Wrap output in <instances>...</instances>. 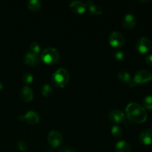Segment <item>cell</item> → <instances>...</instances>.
I'll return each instance as SVG.
<instances>
[{
  "instance_id": "10",
  "label": "cell",
  "mask_w": 152,
  "mask_h": 152,
  "mask_svg": "<svg viewBox=\"0 0 152 152\" xmlns=\"http://www.w3.org/2000/svg\"><path fill=\"white\" fill-rule=\"evenodd\" d=\"M117 77L119 80L124 84H127L130 87H134L136 83H134L133 79L131 77L130 74L126 71H121L117 74Z\"/></svg>"
},
{
  "instance_id": "25",
  "label": "cell",
  "mask_w": 152,
  "mask_h": 152,
  "mask_svg": "<svg viewBox=\"0 0 152 152\" xmlns=\"http://www.w3.org/2000/svg\"><path fill=\"white\" fill-rule=\"evenodd\" d=\"M114 58L118 61H122L125 59V54L123 51H117L114 54Z\"/></svg>"
},
{
  "instance_id": "2",
  "label": "cell",
  "mask_w": 152,
  "mask_h": 152,
  "mask_svg": "<svg viewBox=\"0 0 152 152\" xmlns=\"http://www.w3.org/2000/svg\"><path fill=\"white\" fill-rule=\"evenodd\" d=\"M52 83L56 88L65 87L70 80V74L65 68H59L55 71L51 77Z\"/></svg>"
},
{
  "instance_id": "3",
  "label": "cell",
  "mask_w": 152,
  "mask_h": 152,
  "mask_svg": "<svg viewBox=\"0 0 152 152\" xmlns=\"http://www.w3.org/2000/svg\"><path fill=\"white\" fill-rule=\"evenodd\" d=\"M40 58L48 65H54L59 61V53L54 48L49 47L42 52Z\"/></svg>"
},
{
  "instance_id": "9",
  "label": "cell",
  "mask_w": 152,
  "mask_h": 152,
  "mask_svg": "<svg viewBox=\"0 0 152 152\" xmlns=\"http://www.w3.org/2000/svg\"><path fill=\"white\" fill-rule=\"evenodd\" d=\"M24 62L28 65L37 66L40 62V57L38 54H35L32 52L28 51L25 53V57H24Z\"/></svg>"
},
{
  "instance_id": "27",
  "label": "cell",
  "mask_w": 152,
  "mask_h": 152,
  "mask_svg": "<svg viewBox=\"0 0 152 152\" xmlns=\"http://www.w3.org/2000/svg\"><path fill=\"white\" fill-rule=\"evenodd\" d=\"M145 63L149 66H152V54L148 55L145 59Z\"/></svg>"
},
{
  "instance_id": "7",
  "label": "cell",
  "mask_w": 152,
  "mask_h": 152,
  "mask_svg": "<svg viewBox=\"0 0 152 152\" xmlns=\"http://www.w3.org/2000/svg\"><path fill=\"white\" fill-rule=\"evenodd\" d=\"M63 138L60 132L58 131H51L48 135V141L52 148H55L59 147L62 144Z\"/></svg>"
},
{
  "instance_id": "12",
  "label": "cell",
  "mask_w": 152,
  "mask_h": 152,
  "mask_svg": "<svg viewBox=\"0 0 152 152\" xmlns=\"http://www.w3.org/2000/svg\"><path fill=\"white\" fill-rule=\"evenodd\" d=\"M137 20L133 14L128 13L124 16L123 19V25L126 29L132 30L136 26Z\"/></svg>"
},
{
  "instance_id": "15",
  "label": "cell",
  "mask_w": 152,
  "mask_h": 152,
  "mask_svg": "<svg viewBox=\"0 0 152 152\" xmlns=\"http://www.w3.org/2000/svg\"><path fill=\"white\" fill-rule=\"evenodd\" d=\"M20 97L25 102H31L34 99V91L28 86H24V87L21 88Z\"/></svg>"
},
{
  "instance_id": "1",
  "label": "cell",
  "mask_w": 152,
  "mask_h": 152,
  "mask_svg": "<svg viewBox=\"0 0 152 152\" xmlns=\"http://www.w3.org/2000/svg\"><path fill=\"white\" fill-rule=\"evenodd\" d=\"M127 117L136 123H142L146 120L147 113L145 109L137 102H131L126 109Z\"/></svg>"
},
{
  "instance_id": "20",
  "label": "cell",
  "mask_w": 152,
  "mask_h": 152,
  "mask_svg": "<svg viewBox=\"0 0 152 152\" xmlns=\"http://www.w3.org/2000/svg\"><path fill=\"white\" fill-rule=\"evenodd\" d=\"M111 134L114 137H121L123 134V131L120 126H113L111 128Z\"/></svg>"
},
{
  "instance_id": "8",
  "label": "cell",
  "mask_w": 152,
  "mask_h": 152,
  "mask_svg": "<svg viewBox=\"0 0 152 152\" xmlns=\"http://www.w3.org/2000/svg\"><path fill=\"white\" fill-rule=\"evenodd\" d=\"M69 7L71 11L76 14H83L87 10L85 2L81 1H73L70 3Z\"/></svg>"
},
{
  "instance_id": "4",
  "label": "cell",
  "mask_w": 152,
  "mask_h": 152,
  "mask_svg": "<svg viewBox=\"0 0 152 152\" xmlns=\"http://www.w3.org/2000/svg\"><path fill=\"white\" fill-rule=\"evenodd\" d=\"M108 41L113 48H121L125 44V37L120 32L114 31L110 34Z\"/></svg>"
},
{
  "instance_id": "14",
  "label": "cell",
  "mask_w": 152,
  "mask_h": 152,
  "mask_svg": "<svg viewBox=\"0 0 152 152\" xmlns=\"http://www.w3.org/2000/svg\"><path fill=\"white\" fill-rule=\"evenodd\" d=\"M140 141L145 145L152 144V129H148L142 131L139 137Z\"/></svg>"
},
{
  "instance_id": "6",
  "label": "cell",
  "mask_w": 152,
  "mask_h": 152,
  "mask_svg": "<svg viewBox=\"0 0 152 152\" xmlns=\"http://www.w3.org/2000/svg\"><path fill=\"white\" fill-rule=\"evenodd\" d=\"M151 42L148 38L142 37L140 39L136 44V48L142 54L148 53L151 49Z\"/></svg>"
},
{
  "instance_id": "26",
  "label": "cell",
  "mask_w": 152,
  "mask_h": 152,
  "mask_svg": "<svg viewBox=\"0 0 152 152\" xmlns=\"http://www.w3.org/2000/svg\"><path fill=\"white\" fill-rule=\"evenodd\" d=\"M59 152H76L75 149L71 146H65L61 148L59 150Z\"/></svg>"
},
{
  "instance_id": "28",
  "label": "cell",
  "mask_w": 152,
  "mask_h": 152,
  "mask_svg": "<svg viewBox=\"0 0 152 152\" xmlns=\"http://www.w3.org/2000/svg\"><path fill=\"white\" fill-rule=\"evenodd\" d=\"M2 88H3V84L1 82H0V91H1Z\"/></svg>"
},
{
  "instance_id": "19",
  "label": "cell",
  "mask_w": 152,
  "mask_h": 152,
  "mask_svg": "<svg viewBox=\"0 0 152 152\" xmlns=\"http://www.w3.org/2000/svg\"><path fill=\"white\" fill-rule=\"evenodd\" d=\"M41 92L43 96H45V97H48L53 93V88H52V87L49 84H45L42 88Z\"/></svg>"
},
{
  "instance_id": "13",
  "label": "cell",
  "mask_w": 152,
  "mask_h": 152,
  "mask_svg": "<svg viewBox=\"0 0 152 152\" xmlns=\"http://www.w3.org/2000/svg\"><path fill=\"white\" fill-rule=\"evenodd\" d=\"M24 120L31 125H35L39 122L40 116L34 111H29L24 115Z\"/></svg>"
},
{
  "instance_id": "23",
  "label": "cell",
  "mask_w": 152,
  "mask_h": 152,
  "mask_svg": "<svg viewBox=\"0 0 152 152\" xmlns=\"http://www.w3.org/2000/svg\"><path fill=\"white\" fill-rule=\"evenodd\" d=\"M144 107L147 109L151 110L152 109V96H145L142 101Z\"/></svg>"
},
{
  "instance_id": "22",
  "label": "cell",
  "mask_w": 152,
  "mask_h": 152,
  "mask_svg": "<svg viewBox=\"0 0 152 152\" xmlns=\"http://www.w3.org/2000/svg\"><path fill=\"white\" fill-rule=\"evenodd\" d=\"M40 45L36 42H33L30 45V50L29 51L32 52V53H35V54H38L40 52Z\"/></svg>"
},
{
  "instance_id": "11",
  "label": "cell",
  "mask_w": 152,
  "mask_h": 152,
  "mask_svg": "<svg viewBox=\"0 0 152 152\" xmlns=\"http://www.w3.org/2000/svg\"><path fill=\"white\" fill-rule=\"evenodd\" d=\"M108 119L114 123H121L125 120V114L120 110H114L109 113Z\"/></svg>"
},
{
  "instance_id": "18",
  "label": "cell",
  "mask_w": 152,
  "mask_h": 152,
  "mask_svg": "<svg viewBox=\"0 0 152 152\" xmlns=\"http://www.w3.org/2000/svg\"><path fill=\"white\" fill-rule=\"evenodd\" d=\"M42 3L38 0H31L28 3V7L32 12H38L41 9Z\"/></svg>"
},
{
  "instance_id": "24",
  "label": "cell",
  "mask_w": 152,
  "mask_h": 152,
  "mask_svg": "<svg viewBox=\"0 0 152 152\" xmlns=\"http://www.w3.org/2000/svg\"><path fill=\"white\" fill-rule=\"evenodd\" d=\"M27 146H28V145H27V143L25 142V141L21 140V141H19V142H18L17 147H18V148H19V151H26Z\"/></svg>"
},
{
  "instance_id": "16",
  "label": "cell",
  "mask_w": 152,
  "mask_h": 152,
  "mask_svg": "<svg viewBox=\"0 0 152 152\" xmlns=\"http://www.w3.org/2000/svg\"><path fill=\"white\" fill-rule=\"evenodd\" d=\"M86 7L91 13L94 15H100L102 13V9L99 5L92 1H86L85 2Z\"/></svg>"
},
{
  "instance_id": "5",
  "label": "cell",
  "mask_w": 152,
  "mask_h": 152,
  "mask_svg": "<svg viewBox=\"0 0 152 152\" xmlns=\"http://www.w3.org/2000/svg\"><path fill=\"white\" fill-rule=\"evenodd\" d=\"M136 84H143L152 80V74L147 70H140L137 71L133 78Z\"/></svg>"
},
{
  "instance_id": "17",
  "label": "cell",
  "mask_w": 152,
  "mask_h": 152,
  "mask_svg": "<svg viewBox=\"0 0 152 152\" xmlns=\"http://www.w3.org/2000/svg\"><path fill=\"white\" fill-rule=\"evenodd\" d=\"M116 152H132V146L128 142L125 140L119 141L115 145Z\"/></svg>"
},
{
  "instance_id": "21",
  "label": "cell",
  "mask_w": 152,
  "mask_h": 152,
  "mask_svg": "<svg viewBox=\"0 0 152 152\" xmlns=\"http://www.w3.org/2000/svg\"><path fill=\"white\" fill-rule=\"evenodd\" d=\"M22 81L25 85H30L34 81V77L30 73H25L22 76Z\"/></svg>"
},
{
  "instance_id": "29",
  "label": "cell",
  "mask_w": 152,
  "mask_h": 152,
  "mask_svg": "<svg viewBox=\"0 0 152 152\" xmlns=\"http://www.w3.org/2000/svg\"><path fill=\"white\" fill-rule=\"evenodd\" d=\"M141 2H149L150 1H140Z\"/></svg>"
}]
</instances>
